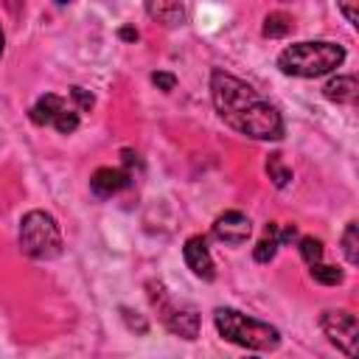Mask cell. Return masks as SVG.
I'll list each match as a JSON object with an SVG mask.
<instances>
[{
	"label": "cell",
	"instance_id": "1",
	"mask_svg": "<svg viewBox=\"0 0 359 359\" xmlns=\"http://www.w3.org/2000/svg\"><path fill=\"white\" fill-rule=\"evenodd\" d=\"M210 95H213V107L222 115V121L227 126H233L236 132L255 137V140H278L283 137V118L280 112L258 95L255 87H250L247 81L224 73V70H213L210 76Z\"/></svg>",
	"mask_w": 359,
	"mask_h": 359
},
{
	"label": "cell",
	"instance_id": "2",
	"mask_svg": "<svg viewBox=\"0 0 359 359\" xmlns=\"http://www.w3.org/2000/svg\"><path fill=\"white\" fill-rule=\"evenodd\" d=\"M345 59V48L337 42H294L278 56V67L286 76L317 79L337 70Z\"/></svg>",
	"mask_w": 359,
	"mask_h": 359
},
{
	"label": "cell",
	"instance_id": "3",
	"mask_svg": "<svg viewBox=\"0 0 359 359\" xmlns=\"http://www.w3.org/2000/svg\"><path fill=\"white\" fill-rule=\"evenodd\" d=\"M213 323H216V331L233 345H241L250 351H275L280 345V334L275 325L255 320V317H247L238 309L219 306L213 311Z\"/></svg>",
	"mask_w": 359,
	"mask_h": 359
},
{
	"label": "cell",
	"instance_id": "4",
	"mask_svg": "<svg viewBox=\"0 0 359 359\" xmlns=\"http://www.w3.org/2000/svg\"><path fill=\"white\" fill-rule=\"evenodd\" d=\"M20 247L28 258L50 261L62 252V233L50 213L28 210L20 222Z\"/></svg>",
	"mask_w": 359,
	"mask_h": 359
},
{
	"label": "cell",
	"instance_id": "5",
	"mask_svg": "<svg viewBox=\"0 0 359 359\" xmlns=\"http://www.w3.org/2000/svg\"><path fill=\"white\" fill-rule=\"evenodd\" d=\"M320 325H323L331 345H337L345 356H356V345H359V320H356V314H351L345 309L325 311Z\"/></svg>",
	"mask_w": 359,
	"mask_h": 359
},
{
	"label": "cell",
	"instance_id": "6",
	"mask_svg": "<svg viewBox=\"0 0 359 359\" xmlns=\"http://www.w3.org/2000/svg\"><path fill=\"white\" fill-rule=\"evenodd\" d=\"M250 233H252V224L241 210H227L213 222V236L224 244H244Z\"/></svg>",
	"mask_w": 359,
	"mask_h": 359
},
{
	"label": "cell",
	"instance_id": "7",
	"mask_svg": "<svg viewBox=\"0 0 359 359\" xmlns=\"http://www.w3.org/2000/svg\"><path fill=\"white\" fill-rule=\"evenodd\" d=\"M182 258H185L188 269H191L196 278H202V280H213V278H216V266H213V258H210L208 244H205L202 236H191V238L185 241Z\"/></svg>",
	"mask_w": 359,
	"mask_h": 359
},
{
	"label": "cell",
	"instance_id": "8",
	"mask_svg": "<svg viewBox=\"0 0 359 359\" xmlns=\"http://www.w3.org/2000/svg\"><path fill=\"white\" fill-rule=\"evenodd\" d=\"M126 185H129V174L123 168H98L90 177V188L95 196H112Z\"/></svg>",
	"mask_w": 359,
	"mask_h": 359
},
{
	"label": "cell",
	"instance_id": "9",
	"mask_svg": "<svg viewBox=\"0 0 359 359\" xmlns=\"http://www.w3.org/2000/svg\"><path fill=\"white\" fill-rule=\"evenodd\" d=\"M165 325L171 334L182 337V339H196L199 334V314L188 306V309H171L165 314Z\"/></svg>",
	"mask_w": 359,
	"mask_h": 359
},
{
	"label": "cell",
	"instance_id": "10",
	"mask_svg": "<svg viewBox=\"0 0 359 359\" xmlns=\"http://www.w3.org/2000/svg\"><path fill=\"white\" fill-rule=\"evenodd\" d=\"M323 95L334 104H356V95H359V81L356 76H334L325 87H323Z\"/></svg>",
	"mask_w": 359,
	"mask_h": 359
},
{
	"label": "cell",
	"instance_id": "11",
	"mask_svg": "<svg viewBox=\"0 0 359 359\" xmlns=\"http://www.w3.org/2000/svg\"><path fill=\"white\" fill-rule=\"evenodd\" d=\"M146 11L149 17L171 25L182 20V0H146Z\"/></svg>",
	"mask_w": 359,
	"mask_h": 359
},
{
	"label": "cell",
	"instance_id": "12",
	"mask_svg": "<svg viewBox=\"0 0 359 359\" xmlns=\"http://www.w3.org/2000/svg\"><path fill=\"white\" fill-rule=\"evenodd\" d=\"M62 107H65V101H62L59 95L45 93V95L31 107V121H34V123H39V126L53 123V118H56V112H59Z\"/></svg>",
	"mask_w": 359,
	"mask_h": 359
},
{
	"label": "cell",
	"instance_id": "13",
	"mask_svg": "<svg viewBox=\"0 0 359 359\" xmlns=\"http://www.w3.org/2000/svg\"><path fill=\"white\" fill-rule=\"evenodd\" d=\"M278 224L275 222H269L266 224V230H264V238L255 244V250H252V258L258 261V264H269L272 258H275V252H278Z\"/></svg>",
	"mask_w": 359,
	"mask_h": 359
},
{
	"label": "cell",
	"instance_id": "14",
	"mask_svg": "<svg viewBox=\"0 0 359 359\" xmlns=\"http://www.w3.org/2000/svg\"><path fill=\"white\" fill-rule=\"evenodd\" d=\"M292 25H294L292 17H286L283 11H272V14H266L261 34H264L266 39H280V36H286V34L292 31Z\"/></svg>",
	"mask_w": 359,
	"mask_h": 359
},
{
	"label": "cell",
	"instance_id": "15",
	"mask_svg": "<svg viewBox=\"0 0 359 359\" xmlns=\"http://www.w3.org/2000/svg\"><path fill=\"white\" fill-rule=\"evenodd\" d=\"M342 252L348 258V264H359V224L356 222H348L345 233H342Z\"/></svg>",
	"mask_w": 359,
	"mask_h": 359
},
{
	"label": "cell",
	"instance_id": "16",
	"mask_svg": "<svg viewBox=\"0 0 359 359\" xmlns=\"http://www.w3.org/2000/svg\"><path fill=\"white\" fill-rule=\"evenodd\" d=\"M266 174H269V180H272L278 188H286L289 180H292V171L283 165V157H280L278 151L269 154V160H266Z\"/></svg>",
	"mask_w": 359,
	"mask_h": 359
},
{
	"label": "cell",
	"instance_id": "17",
	"mask_svg": "<svg viewBox=\"0 0 359 359\" xmlns=\"http://www.w3.org/2000/svg\"><path fill=\"white\" fill-rule=\"evenodd\" d=\"M311 278L317 283H323V286H337V283H342V269L317 261V264H311Z\"/></svg>",
	"mask_w": 359,
	"mask_h": 359
},
{
	"label": "cell",
	"instance_id": "18",
	"mask_svg": "<svg viewBox=\"0 0 359 359\" xmlns=\"http://www.w3.org/2000/svg\"><path fill=\"white\" fill-rule=\"evenodd\" d=\"M59 135H73L76 129H79V112L76 109H67V107H62L59 112H56V118H53V123H50Z\"/></svg>",
	"mask_w": 359,
	"mask_h": 359
},
{
	"label": "cell",
	"instance_id": "19",
	"mask_svg": "<svg viewBox=\"0 0 359 359\" xmlns=\"http://www.w3.org/2000/svg\"><path fill=\"white\" fill-rule=\"evenodd\" d=\"M300 255H303V261L309 266L317 264V261H323V241L314 238V236H303L300 238Z\"/></svg>",
	"mask_w": 359,
	"mask_h": 359
},
{
	"label": "cell",
	"instance_id": "20",
	"mask_svg": "<svg viewBox=\"0 0 359 359\" xmlns=\"http://www.w3.org/2000/svg\"><path fill=\"white\" fill-rule=\"evenodd\" d=\"M70 98L76 101V107L79 109H93V104H95V98H93V93L90 90H84V87H70Z\"/></svg>",
	"mask_w": 359,
	"mask_h": 359
},
{
	"label": "cell",
	"instance_id": "21",
	"mask_svg": "<svg viewBox=\"0 0 359 359\" xmlns=\"http://www.w3.org/2000/svg\"><path fill=\"white\" fill-rule=\"evenodd\" d=\"M151 84L157 87V90H163V93H171L174 87H177V76L174 73H151Z\"/></svg>",
	"mask_w": 359,
	"mask_h": 359
},
{
	"label": "cell",
	"instance_id": "22",
	"mask_svg": "<svg viewBox=\"0 0 359 359\" xmlns=\"http://www.w3.org/2000/svg\"><path fill=\"white\" fill-rule=\"evenodd\" d=\"M337 3H339V8H342L345 20H348L351 25H356V22H359V11H356V3H359V0H337Z\"/></svg>",
	"mask_w": 359,
	"mask_h": 359
},
{
	"label": "cell",
	"instance_id": "23",
	"mask_svg": "<svg viewBox=\"0 0 359 359\" xmlns=\"http://www.w3.org/2000/svg\"><path fill=\"white\" fill-rule=\"evenodd\" d=\"M118 36H121L123 42H137V36H140V34H137V28H132V25H123V28L118 31Z\"/></svg>",
	"mask_w": 359,
	"mask_h": 359
},
{
	"label": "cell",
	"instance_id": "24",
	"mask_svg": "<svg viewBox=\"0 0 359 359\" xmlns=\"http://www.w3.org/2000/svg\"><path fill=\"white\" fill-rule=\"evenodd\" d=\"M294 238H297V227H294V224H289V227L278 236V244H289V241H294Z\"/></svg>",
	"mask_w": 359,
	"mask_h": 359
},
{
	"label": "cell",
	"instance_id": "25",
	"mask_svg": "<svg viewBox=\"0 0 359 359\" xmlns=\"http://www.w3.org/2000/svg\"><path fill=\"white\" fill-rule=\"evenodd\" d=\"M3 50H6V34H3V28H0V56H3Z\"/></svg>",
	"mask_w": 359,
	"mask_h": 359
},
{
	"label": "cell",
	"instance_id": "26",
	"mask_svg": "<svg viewBox=\"0 0 359 359\" xmlns=\"http://www.w3.org/2000/svg\"><path fill=\"white\" fill-rule=\"evenodd\" d=\"M56 3H59V6H65V3H70V0H56Z\"/></svg>",
	"mask_w": 359,
	"mask_h": 359
}]
</instances>
